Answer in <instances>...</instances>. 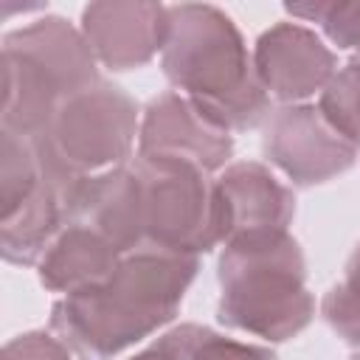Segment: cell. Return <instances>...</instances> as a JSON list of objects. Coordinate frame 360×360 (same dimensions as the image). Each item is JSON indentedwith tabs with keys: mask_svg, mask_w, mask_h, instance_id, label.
Returning <instances> with one entry per match:
<instances>
[{
	"mask_svg": "<svg viewBox=\"0 0 360 360\" xmlns=\"http://www.w3.org/2000/svg\"><path fill=\"white\" fill-rule=\"evenodd\" d=\"M143 245L172 253H208L222 242L214 180L194 163L143 158L135 163Z\"/></svg>",
	"mask_w": 360,
	"mask_h": 360,
	"instance_id": "5b68a950",
	"label": "cell"
},
{
	"mask_svg": "<svg viewBox=\"0 0 360 360\" xmlns=\"http://www.w3.org/2000/svg\"><path fill=\"white\" fill-rule=\"evenodd\" d=\"M138 104L112 82L96 84L65 98L51 127L34 143L68 174L87 177L124 166L138 138Z\"/></svg>",
	"mask_w": 360,
	"mask_h": 360,
	"instance_id": "277c9868",
	"label": "cell"
},
{
	"mask_svg": "<svg viewBox=\"0 0 360 360\" xmlns=\"http://www.w3.org/2000/svg\"><path fill=\"white\" fill-rule=\"evenodd\" d=\"M65 101L62 87L53 82V76L37 65L31 56L3 48V129L22 135V138H39L59 104Z\"/></svg>",
	"mask_w": 360,
	"mask_h": 360,
	"instance_id": "5bb4252c",
	"label": "cell"
},
{
	"mask_svg": "<svg viewBox=\"0 0 360 360\" xmlns=\"http://www.w3.org/2000/svg\"><path fill=\"white\" fill-rule=\"evenodd\" d=\"M138 155L194 163L211 174L231 160L233 135L183 93H160L143 110Z\"/></svg>",
	"mask_w": 360,
	"mask_h": 360,
	"instance_id": "52a82bcc",
	"label": "cell"
},
{
	"mask_svg": "<svg viewBox=\"0 0 360 360\" xmlns=\"http://www.w3.org/2000/svg\"><path fill=\"white\" fill-rule=\"evenodd\" d=\"M3 48H14L31 56L37 65H42L53 76V82L62 87L65 98H70L73 93L101 79L96 68L98 59L90 42L84 39L82 28H73L62 17H42L25 28L6 34Z\"/></svg>",
	"mask_w": 360,
	"mask_h": 360,
	"instance_id": "7c38bea8",
	"label": "cell"
},
{
	"mask_svg": "<svg viewBox=\"0 0 360 360\" xmlns=\"http://www.w3.org/2000/svg\"><path fill=\"white\" fill-rule=\"evenodd\" d=\"M121 259L124 253L96 228L79 219H68L37 262V267L45 290L68 295L110 278Z\"/></svg>",
	"mask_w": 360,
	"mask_h": 360,
	"instance_id": "4fadbf2b",
	"label": "cell"
},
{
	"mask_svg": "<svg viewBox=\"0 0 360 360\" xmlns=\"http://www.w3.org/2000/svg\"><path fill=\"white\" fill-rule=\"evenodd\" d=\"M197 256L158 248L124 253L110 278L68 292L51 309V329L82 357H112L166 326L197 276Z\"/></svg>",
	"mask_w": 360,
	"mask_h": 360,
	"instance_id": "6da1fadb",
	"label": "cell"
},
{
	"mask_svg": "<svg viewBox=\"0 0 360 360\" xmlns=\"http://www.w3.org/2000/svg\"><path fill=\"white\" fill-rule=\"evenodd\" d=\"M318 110L323 118L352 143L360 146V59L335 70V76L321 90Z\"/></svg>",
	"mask_w": 360,
	"mask_h": 360,
	"instance_id": "2e32d148",
	"label": "cell"
},
{
	"mask_svg": "<svg viewBox=\"0 0 360 360\" xmlns=\"http://www.w3.org/2000/svg\"><path fill=\"white\" fill-rule=\"evenodd\" d=\"M326 37L340 51H360V0H349L326 25Z\"/></svg>",
	"mask_w": 360,
	"mask_h": 360,
	"instance_id": "ac0fdd59",
	"label": "cell"
},
{
	"mask_svg": "<svg viewBox=\"0 0 360 360\" xmlns=\"http://www.w3.org/2000/svg\"><path fill=\"white\" fill-rule=\"evenodd\" d=\"M321 315L338 338L360 349V245L352 250L343 278L323 295Z\"/></svg>",
	"mask_w": 360,
	"mask_h": 360,
	"instance_id": "e0dca14e",
	"label": "cell"
},
{
	"mask_svg": "<svg viewBox=\"0 0 360 360\" xmlns=\"http://www.w3.org/2000/svg\"><path fill=\"white\" fill-rule=\"evenodd\" d=\"M222 245L242 236L287 231L295 217V194L264 163H231L217 180Z\"/></svg>",
	"mask_w": 360,
	"mask_h": 360,
	"instance_id": "30bf717a",
	"label": "cell"
},
{
	"mask_svg": "<svg viewBox=\"0 0 360 360\" xmlns=\"http://www.w3.org/2000/svg\"><path fill=\"white\" fill-rule=\"evenodd\" d=\"M262 149L264 158L301 188L321 186L349 172L357 160V143L343 138L318 107L301 101L267 112Z\"/></svg>",
	"mask_w": 360,
	"mask_h": 360,
	"instance_id": "8992f818",
	"label": "cell"
},
{
	"mask_svg": "<svg viewBox=\"0 0 360 360\" xmlns=\"http://www.w3.org/2000/svg\"><path fill=\"white\" fill-rule=\"evenodd\" d=\"M6 354H25V357H70L73 349L56 335H45V332H28V335H20L14 338L8 346H6Z\"/></svg>",
	"mask_w": 360,
	"mask_h": 360,
	"instance_id": "d6986e66",
	"label": "cell"
},
{
	"mask_svg": "<svg viewBox=\"0 0 360 360\" xmlns=\"http://www.w3.org/2000/svg\"><path fill=\"white\" fill-rule=\"evenodd\" d=\"M357 59H360V51H357Z\"/></svg>",
	"mask_w": 360,
	"mask_h": 360,
	"instance_id": "7402d4cb",
	"label": "cell"
},
{
	"mask_svg": "<svg viewBox=\"0 0 360 360\" xmlns=\"http://www.w3.org/2000/svg\"><path fill=\"white\" fill-rule=\"evenodd\" d=\"M169 8L160 0H90L82 11V34L96 59L112 70H132L163 51Z\"/></svg>",
	"mask_w": 360,
	"mask_h": 360,
	"instance_id": "ba28073f",
	"label": "cell"
},
{
	"mask_svg": "<svg viewBox=\"0 0 360 360\" xmlns=\"http://www.w3.org/2000/svg\"><path fill=\"white\" fill-rule=\"evenodd\" d=\"M68 219H79L107 236L121 253H132L143 245L141 197L132 166H115L98 174H87L70 194Z\"/></svg>",
	"mask_w": 360,
	"mask_h": 360,
	"instance_id": "8fae6325",
	"label": "cell"
},
{
	"mask_svg": "<svg viewBox=\"0 0 360 360\" xmlns=\"http://www.w3.org/2000/svg\"><path fill=\"white\" fill-rule=\"evenodd\" d=\"M217 278L222 290L219 321L256 340H290L315 315V298L307 290V262L301 245L287 231L225 242Z\"/></svg>",
	"mask_w": 360,
	"mask_h": 360,
	"instance_id": "3957f363",
	"label": "cell"
},
{
	"mask_svg": "<svg viewBox=\"0 0 360 360\" xmlns=\"http://www.w3.org/2000/svg\"><path fill=\"white\" fill-rule=\"evenodd\" d=\"M143 354H169V357H222V354H270L267 346L239 343L233 338H225L208 326L197 323H180L172 332L160 335L152 346L143 349Z\"/></svg>",
	"mask_w": 360,
	"mask_h": 360,
	"instance_id": "9a60e30c",
	"label": "cell"
},
{
	"mask_svg": "<svg viewBox=\"0 0 360 360\" xmlns=\"http://www.w3.org/2000/svg\"><path fill=\"white\" fill-rule=\"evenodd\" d=\"M346 3L349 0H281L287 14H292L295 20L318 22V25H326Z\"/></svg>",
	"mask_w": 360,
	"mask_h": 360,
	"instance_id": "ffe728a7",
	"label": "cell"
},
{
	"mask_svg": "<svg viewBox=\"0 0 360 360\" xmlns=\"http://www.w3.org/2000/svg\"><path fill=\"white\" fill-rule=\"evenodd\" d=\"M48 0H0V6H3V17L8 20V17H14V14H28V11H37V8H42Z\"/></svg>",
	"mask_w": 360,
	"mask_h": 360,
	"instance_id": "44dd1931",
	"label": "cell"
},
{
	"mask_svg": "<svg viewBox=\"0 0 360 360\" xmlns=\"http://www.w3.org/2000/svg\"><path fill=\"white\" fill-rule=\"evenodd\" d=\"M166 79L225 129H250L270 112V96L236 22L217 6L186 0L169 8L160 51Z\"/></svg>",
	"mask_w": 360,
	"mask_h": 360,
	"instance_id": "7a4b0ae2",
	"label": "cell"
},
{
	"mask_svg": "<svg viewBox=\"0 0 360 360\" xmlns=\"http://www.w3.org/2000/svg\"><path fill=\"white\" fill-rule=\"evenodd\" d=\"M253 65L267 96L284 104H298L321 93L338 70L332 48L315 31L295 22L267 28L256 39Z\"/></svg>",
	"mask_w": 360,
	"mask_h": 360,
	"instance_id": "9c48e42d",
	"label": "cell"
}]
</instances>
